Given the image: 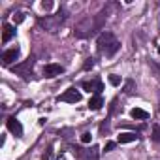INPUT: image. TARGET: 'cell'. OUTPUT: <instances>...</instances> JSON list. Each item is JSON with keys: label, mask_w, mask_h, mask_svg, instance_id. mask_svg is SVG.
<instances>
[{"label": "cell", "mask_w": 160, "mask_h": 160, "mask_svg": "<svg viewBox=\"0 0 160 160\" xmlns=\"http://www.w3.org/2000/svg\"><path fill=\"white\" fill-rule=\"evenodd\" d=\"M115 145H117L115 141H108V143L104 145V151H106V152H109V151H113V149H115Z\"/></svg>", "instance_id": "obj_15"}, {"label": "cell", "mask_w": 160, "mask_h": 160, "mask_svg": "<svg viewBox=\"0 0 160 160\" xmlns=\"http://www.w3.org/2000/svg\"><path fill=\"white\" fill-rule=\"evenodd\" d=\"M152 139H154L156 143H160V126H158V124L152 126Z\"/></svg>", "instance_id": "obj_13"}, {"label": "cell", "mask_w": 160, "mask_h": 160, "mask_svg": "<svg viewBox=\"0 0 160 160\" xmlns=\"http://www.w3.org/2000/svg\"><path fill=\"white\" fill-rule=\"evenodd\" d=\"M13 36H15V27L10 25V23H4V25H2V42L8 43Z\"/></svg>", "instance_id": "obj_8"}, {"label": "cell", "mask_w": 160, "mask_h": 160, "mask_svg": "<svg viewBox=\"0 0 160 160\" xmlns=\"http://www.w3.org/2000/svg\"><path fill=\"white\" fill-rule=\"evenodd\" d=\"M130 117L134 121H145V119H149V113L141 108H134V109H130Z\"/></svg>", "instance_id": "obj_11"}, {"label": "cell", "mask_w": 160, "mask_h": 160, "mask_svg": "<svg viewBox=\"0 0 160 160\" xmlns=\"http://www.w3.org/2000/svg\"><path fill=\"white\" fill-rule=\"evenodd\" d=\"M19 47H12V49H8V51H4L2 53V64L4 66H12L17 58H19Z\"/></svg>", "instance_id": "obj_4"}, {"label": "cell", "mask_w": 160, "mask_h": 160, "mask_svg": "<svg viewBox=\"0 0 160 160\" xmlns=\"http://www.w3.org/2000/svg\"><path fill=\"white\" fill-rule=\"evenodd\" d=\"M92 66H94V58H87V62L83 64V68H85V70H91Z\"/></svg>", "instance_id": "obj_19"}, {"label": "cell", "mask_w": 160, "mask_h": 160, "mask_svg": "<svg viewBox=\"0 0 160 160\" xmlns=\"http://www.w3.org/2000/svg\"><path fill=\"white\" fill-rule=\"evenodd\" d=\"M96 47H98V51H100L102 55H106V57H113V55L121 49V42L115 38L113 32L104 30V32L98 36V40H96Z\"/></svg>", "instance_id": "obj_1"}, {"label": "cell", "mask_w": 160, "mask_h": 160, "mask_svg": "<svg viewBox=\"0 0 160 160\" xmlns=\"http://www.w3.org/2000/svg\"><path fill=\"white\" fill-rule=\"evenodd\" d=\"M158 53H160V45H158Z\"/></svg>", "instance_id": "obj_21"}, {"label": "cell", "mask_w": 160, "mask_h": 160, "mask_svg": "<svg viewBox=\"0 0 160 160\" xmlns=\"http://www.w3.org/2000/svg\"><path fill=\"white\" fill-rule=\"evenodd\" d=\"M102 106H104V98H102V94H94V96H91V100H89V109L98 111Z\"/></svg>", "instance_id": "obj_10"}, {"label": "cell", "mask_w": 160, "mask_h": 160, "mask_svg": "<svg viewBox=\"0 0 160 160\" xmlns=\"http://www.w3.org/2000/svg\"><path fill=\"white\" fill-rule=\"evenodd\" d=\"M42 8H43L45 12H49V10L53 8V2H51V0H47V2H45V0H43V2H42Z\"/></svg>", "instance_id": "obj_18"}, {"label": "cell", "mask_w": 160, "mask_h": 160, "mask_svg": "<svg viewBox=\"0 0 160 160\" xmlns=\"http://www.w3.org/2000/svg\"><path fill=\"white\" fill-rule=\"evenodd\" d=\"M13 21H15V23H17V25H19V23H23V21H25V15H23V13H21V12H17V13H15V15H13Z\"/></svg>", "instance_id": "obj_14"}, {"label": "cell", "mask_w": 160, "mask_h": 160, "mask_svg": "<svg viewBox=\"0 0 160 160\" xmlns=\"http://www.w3.org/2000/svg\"><path fill=\"white\" fill-rule=\"evenodd\" d=\"M6 126H8V130H10L15 138H21V136H23V126H21V122H19L15 117H10V119L6 121Z\"/></svg>", "instance_id": "obj_7"}, {"label": "cell", "mask_w": 160, "mask_h": 160, "mask_svg": "<svg viewBox=\"0 0 160 160\" xmlns=\"http://www.w3.org/2000/svg\"><path fill=\"white\" fill-rule=\"evenodd\" d=\"M138 134L136 132H122V134H119V138H117V141L119 143H134V141H138Z\"/></svg>", "instance_id": "obj_9"}, {"label": "cell", "mask_w": 160, "mask_h": 160, "mask_svg": "<svg viewBox=\"0 0 160 160\" xmlns=\"http://www.w3.org/2000/svg\"><path fill=\"white\" fill-rule=\"evenodd\" d=\"M121 81H122V79H121L117 73H111V75H109V83H111L113 87H119V85H121Z\"/></svg>", "instance_id": "obj_12"}, {"label": "cell", "mask_w": 160, "mask_h": 160, "mask_svg": "<svg viewBox=\"0 0 160 160\" xmlns=\"http://www.w3.org/2000/svg\"><path fill=\"white\" fill-rule=\"evenodd\" d=\"M64 19H66V12H64V10H58V13H57L55 17H45V19H40V25H42V27H45L49 32H57L58 25H60Z\"/></svg>", "instance_id": "obj_2"}, {"label": "cell", "mask_w": 160, "mask_h": 160, "mask_svg": "<svg viewBox=\"0 0 160 160\" xmlns=\"http://www.w3.org/2000/svg\"><path fill=\"white\" fill-rule=\"evenodd\" d=\"M60 73H64V66H60V64L51 62V64H45L43 66V75L49 77V79H53V77H57Z\"/></svg>", "instance_id": "obj_5"}, {"label": "cell", "mask_w": 160, "mask_h": 160, "mask_svg": "<svg viewBox=\"0 0 160 160\" xmlns=\"http://www.w3.org/2000/svg\"><path fill=\"white\" fill-rule=\"evenodd\" d=\"M81 87L89 92H94V94H100L104 91V83L100 81V79H92V81H83Z\"/></svg>", "instance_id": "obj_6"}, {"label": "cell", "mask_w": 160, "mask_h": 160, "mask_svg": "<svg viewBox=\"0 0 160 160\" xmlns=\"http://www.w3.org/2000/svg\"><path fill=\"white\" fill-rule=\"evenodd\" d=\"M124 92H126V94H130V92H132V81H128V83H126V91H124Z\"/></svg>", "instance_id": "obj_20"}, {"label": "cell", "mask_w": 160, "mask_h": 160, "mask_svg": "<svg viewBox=\"0 0 160 160\" xmlns=\"http://www.w3.org/2000/svg\"><path fill=\"white\" fill-rule=\"evenodd\" d=\"M89 158H92V160H98V147H92V149H91V152H89Z\"/></svg>", "instance_id": "obj_16"}, {"label": "cell", "mask_w": 160, "mask_h": 160, "mask_svg": "<svg viewBox=\"0 0 160 160\" xmlns=\"http://www.w3.org/2000/svg\"><path fill=\"white\" fill-rule=\"evenodd\" d=\"M91 139H92V136H91V132H85V134L81 136V141H83V143H91Z\"/></svg>", "instance_id": "obj_17"}, {"label": "cell", "mask_w": 160, "mask_h": 160, "mask_svg": "<svg viewBox=\"0 0 160 160\" xmlns=\"http://www.w3.org/2000/svg\"><path fill=\"white\" fill-rule=\"evenodd\" d=\"M57 100H58V102H68V104H77V102H81V92L72 87V89H68L64 94H60Z\"/></svg>", "instance_id": "obj_3"}]
</instances>
